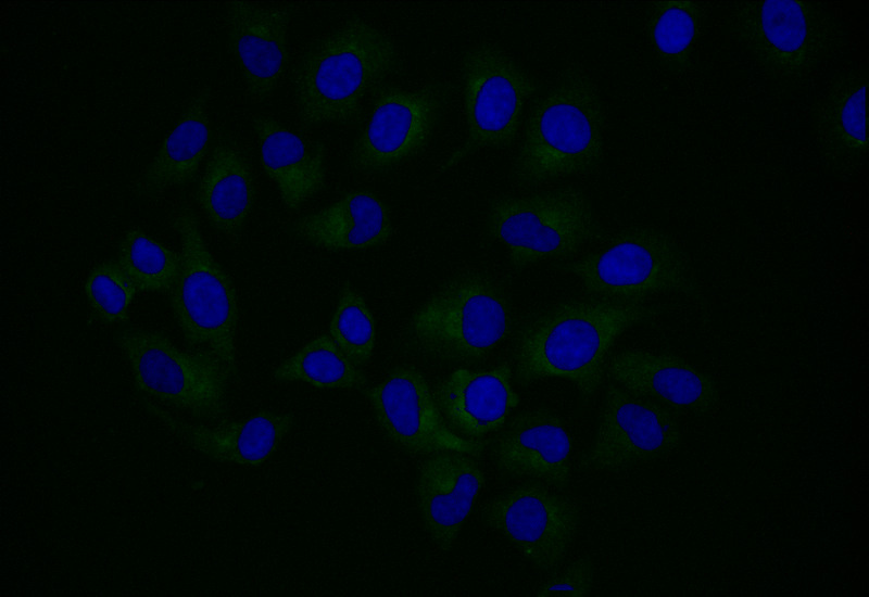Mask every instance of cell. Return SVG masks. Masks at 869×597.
<instances>
[{
  "label": "cell",
  "instance_id": "cell-13",
  "mask_svg": "<svg viewBox=\"0 0 869 597\" xmlns=\"http://www.w3.org/2000/svg\"><path fill=\"white\" fill-rule=\"evenodd\" d=\"M364 394L386 436L410 454L458 452L478 457L489 444L465 439L449 427L429 383L413 366H396Z\"/></svg>",
  "mask_w": 869,
  "mask_h": 597
},
{
  "label": "cell",
  "instance_id": "cell-17",
  "mask_svg": "<svg viewBox=\"0 0 869 597\" xmlns=\"http://www.w3.org/2000/svg\"><path fill=\"white\" fill-rule=\"evenodd\" d=\"M491 454L503 475L529 478L557 490L571 481V436L563 419L546 408L512 416L492 442Z\"/></svg>",
  "mask_w": 869,
  "mask_h": 597
},
{
  "label": "cell",
  "instance_id": "cell-25",
  "mask_svg": "<svg viewBox=\"0 0 869 597\" xmlns=\"http://www.w3.org/2000/svg\"><path fill=\"white\" fill-rule=\"evenodd\" d=\"M196 199L211 226L236 242L255 202V183L243 153L227 142L211 151L198 183Z\"/></svg>",
  "mask_w": 869,
  "mask_h": 597
},
{
  "label": "cell",
  "instance_id": "cell-2",
  "mask_svg": "<svg viewBox=\"0 0 869 597\" xmlns=\"http://www.w3.org/2000/svg\"><path fill=\"white\" fill-rule=\"evenodd\" d=\"M606 115L592 79L568 69L532 106L512 175L534 186L591 173L605 150Z\"/></svg>",
  "mask_w": 869,
  "mask_h": 597
},
{
  "label": "cell",
  "instance_id": "cell-22",
  "mask_svg": "<svg viewBox=\"0 0 869 597\" xmlns=\"http://www.w3.org/2000/svg\"><path fill=\"white\" fill-rule=\"evenodd\" d=\"M252 126L264 173L277 187L285 205L300 208L325 185L322 148L267 116H254Z\"/></svg>",
  "mask_w": 869,
  "mask_h": 597
},
{
  "label": "cell",
  "instance_id": "cell-8",
  "mask_svg": "<svg viewBox=\"0 0 869 597\" xmlns=\"http://www.w3.org/2000/svg\"><path fill=\"white\" fill-rule=\"evenodd\" d=\"M486 231L509 264L524 269L575 256L599 236L600 224L587 194L563 187L493 201Z\"/></svg>",
  "mask_w": 869,
  "mask_h": 597
},
{
  "label": "cell",
  "instance_id": "cell-3",
  "mask_svg": "<svg viewBox=\"0 0 869 597\" xmlns=\"http://www.w3.org/2000/svg\"><path fill=\"white\" fill-rule=\"evenodd\" d=\"M392 39L354 17L326 35L303 56L293 91L301 118L312 125L348 124L369 93L396 67Z\"/></svg>",
  "mask_w": 869,
  "mask_h": 597
},
{
  "label": "cell",
  "instance_id": "cell-24",
  "mask_svg": "<svg viewBox=\"0 0 869 597\" xmlns=\"http://www.w3.org/2000/svg\"><path fill=\"white\" fill-rule=\"evenodd\" d=\"M210 91L203 88L187 103L144 172L135 181L139 195H156L190 182L199 173L211 141Z\"/></svg>",
  "mask_w": 869,
  "mask_h": 597
},
{
  "label": "cell",
  "instance_id": "cell-10",
  "mask_svg": "<svg viewBox=\"0 0 869 597\" xmlns=\"http://www.w3.org/2000/svg\"><path fill=\"white\" fill-rule=\"evenodd\" d=\"M466 138L441 166L444 172L482 149L514 143L529 100L536 92L530 74L503 49L482 42L468 48L461 62Z\"/></svg>",
  "mask_w": 869,
  "mask_h": 597
},
{
  "label": "cell",
  "instance_id": "cell-28",
  "mask_svg": "<svg viewBox=\"0 0 869 597\" xmlns=\"http://www.w3.org/2000/svg\"><path fill=\"white\" fill-rule=\"evenodd\" d=\"M117 262L139 291L168 293L180 269L176 252L138 226L130 227L117 247Z\"/></svg>",
  "mask_w": 869,
  "mask_h": 597
},
{
  "label": "cell",
  "instance_id": "cell-16",
  "mask_svg": "<svg viewBox=\"0 0 869 597\" xmlns=\"http://www.w3.org/2000/svg\"><path fill=\"white\" fill-rule=\"evenodd\" d=\"M139 399L151 416L192 450L214 461L244 467H259L268 460L294 423L292 414L261 410L209 425L188 421L143 396L139 395Z\"/></svg>",
  "mask_w": 869,
  "mask_h": 597
},
{
  "label": "cell",
  "instance_id": "cell-4",
  "mask_svg": "<svg viewBox=\"0 0 869 597\" xmlns=\"http://www.w3.org/2000/svg\"><path fill=\"white\" fill-rule=\"evenodd\" d=\"M723 21L760 71L780 86L806 80L844 46L842 24L816 1H732Z\"/></svg>",
  "mask_w": 869,
  "mask_h": 597
},
{
  "label": "cell",
  "instance_id": "cell-19",
  "mask_svg": "<svg viewBox=\"0 0 869 597\" xmlns=\"http://www.w3.org/2000/svg\"><path fill=\"white\" fill-rule=\"evenodd\" d=\"M458 452L429 455L420 465L415 496L426 532L433 544L450 551L486 486V477L473 458Z\"/></svg>",
  "mask_w": 869,
  "mask_h": 597
},
{
  "label": "cell",
  "instance_id": "cell-27",
  "mask_svg": "<svg viewBox=\"0 0 869 597\" xmlns=\"http://www.w3.org/2000/svg\"><path fill=\"white\" fill-rule=\"evenodd\" d=\"M277 382H304L322 390H362L367 377L336 344L329 334H320L273 371Z\"/></svg>",
  "mask_w": 869,
  "mask_h": 597
},
{
  "label": "cell",
  "instance_id": "cell-9",
  "mask_svg": "<svg viewBox=\"0 0 869 597\" xmlns=\"http://www.w3.org/2000/svg\"><path fill=\"white\" fill-rule=\"evenodd\" d=\"M180 242V269L168 292L174 318L192 346L217 356L232 377L238 373L236 336L238 302L235 287L211 253L198 218L181 205L173 218Z\"/></svg>",
  "mask_w": 869,
  "mask_h": 597
},
{
  "label": "cell",
  "instance_id": "cell-14",
  "mask_svg": "<svg viewBox=\"0 0 869 597\" xmlns=\"http://www.w3.org/2000/svg\"><path fill=\"white\" fill-rule=\"evenodd\" d=\"M443 107L444 94L436 86L382 89L353 142L349 165L360 173H377L413 156L428 143Z\"/></svg>",
  "mask_w": 869,
  "mask_h": 597
},
{
  "label": "cell",
  "instance_id": "cell-20",
  "mask_svg": "<svg viewBox=\"0 0 869 597\" xmlns=\"http://www.w3.org/2000/svg\"><path fill=\"white\" fill-rule=\"evenodd\" d=\"M513 368L502 363L488 369L457 368L436 386V403L449 427L469 440L499 432L519 406Z\"/></svg>",
  "mask_w": 869,
  "mask_h": 597
},
{
  "label": "cell",
  "instance_id": "cell-30",
  "mask_svg": "<svg viewBox=\"0 0 869 597\" xmlns=\"http://www.w3.org/2000/svg\"><path fill=\"white\" fill-rule=\"evenodd\" d=\"M138 291L117 259H105L97 264L84 283L88 307L101 323L109 327L128 320Z\"/></svg>",
  "mask_w": 869,
  "mask_h": 597
},
{
  "label": "cell",
  "instance_id": "cell-31",
  "mask_svg": "<svg viewBox=\"0 0 869 597\" xmlns=\"http://www.w3.org/2000/svg\"><path fill=\"white\" fill-rule=\"evenodd\" d=\"M595 568L592 559L582 555L559 570L533 592L538 597H585L592 592Z\"/></svg>",
  "mask_w": 869,
  "mask_h": 597
},
{
  "label": "cell",
  "instance_id": "cell-11",
  "mask_svg": "<svg viewBox=\"0 0 869 597\" xmlns=\"http://www.w3.org/2000/svg\"><path fill=\"white\" fill-rule=\"evenodd\" d=\"M482 522L504 537L534 568L558 569L578 532V506L552 486L530 481L488 500Z\"/></svg>",
  "mask_w": 869,
  "mask_h": 597
},
{
  "label": "cell",
  "instance_id": "cell-6",
  "mask_svg": "<svg viewBox=\"0 0 869 597\" xmlns=\"http://www.w3.org/2000/svg\"><path fill=\"white\" fill-rule=\"evenodd\" d=\"M513 316L498 282L466 272L444 283L413 314L408 333L421 353L446 363L487 359L508 338Z\"/></svg>",
  "mask_w": 869,
  "mask_h": 597
},
{
  "label": "cell",
  "instance_id": "cell-23",
  "mask_svg": "<svg viewBox=\"0 0 869 597\" xmlns=\"http://www.w3.org/2000/svg\"><path fill=\"white\" fill-rule=\"evenodd\" d=\"M293 233L326 250H365L385 244L393 226L388 206L374 192L355 190L301 217Z\"/></svg>",
  "mask_w": 869,
  "mask_h": 597
},
{
  "label": "cell",
  "instance_id": "cell-5",
  "mask_svg": "<svg viewBox=\"0 0 869 597\" xmlns=\"http://www.w3.org/2000/svg\"><path fill=\"white\" fill-rule=\"evenodd\" d=\"M566 269L601 300L645 304L658 295L676 294L705 302L689 255L670 233L651 226L618 232Z\"/></svg>",
  "mask_w": 869,
  "mask_h": 597
},
{
  "label": "cell",
  "instance_id": "cell-26",
  "mask_svg": "<svg viewBox=\"0 0 869 597\" xmlns=\"http://www.w3.org/2000/svg\"><path fill=\"white\" fill-rule=\"evenodd\" d=\"M704 18L703 5L693 0H662L648 3L645 29L653 51L663 66L685 73L692 61Z\"/></svg>",
  "mask_w": 869,
  "mask_h": 597
},
{
  "label": "cell",
  "instance_id": "cell-15",
  "mask_svg": "<svg viewBox=\"0 0 869 597\" xmlns=\"http://www.w3.org/2000/svg\"><path fill=\"white\" fill-rule=\"evenodd\" d=\"M294 11L293 4L225 3L228 47L255 103L273 96L285 76Z\"/></svg>",
  "mask_w": 869,
  "mask_h": 597
},
{
  "label": "cell",
  "instance_id": "cell-7",
  "mask_svg": "<svg viewBox=\"0 0 869 597\" xmlns=\"http://www.w3.org/2000/svg\"><path fill=\"white\" fill-rule=\"evenodd\" d=\"M114 343L140 396L197 420L217 422L226 416L232 376L213 353L185 351L165 334L138 327L118 330Z\"/></svg>",
  "mask_w": 869,
  "mask_h": 597
},
{
  "label": "cell",
  "instance_id": "cell-29",
  "mask_svg": "<svg viewBox=\"0 0 869 597\" xmlns=\"http://www.w3.org/2000/svg\"><path fill=\"white\" fill-rule=\"evenodd\" d=\"M329 335L357 367L365 366L373 357L376 344L374 316L364 297L350 285L340 293Z\"/></svg>",
  "mask_w": 869,
  "mask_h": 597
},
{
  "label": "cell",
  "instance_id": "cell-1",
  "mask_svg": "<svg viewBox=\"0 0 869 597\" xmlns=\"http://www.w3.org/2000/svg\"><path fill=\"white\" fill-rule=\"evenodd\" d=\"M660 312L659 306L646 303L601 298L555 305L518 331L513 351L514 378L521 385L563 379L590 397L603 383L608 353L616 340Z\"/></svg>",
  "mask_w": 869,
  "mask_h": 597
},
{
  "label": "cell",
  "instance_id": "cell-18",
  "mask_svg": "<svg viewBox=\"0 0 869 597\" xmlns=\"http://www.w3.org/2000/svg\"><path fill=\"white\" fill-rule=\"evenodd\" d=\"M606 376L637 395L676 412L706 416L715 411L720 392L715 379L680 356L645 350H625L606 364Z\"/></svg>",
  "mask_w": 869,
  "mask_h": 597
},
{
  "label": "cell",
  "instance_id": "cell-12",
  "mask_svg": "<svg viewBox=\"0 0 869 597\" xmlns=\"http://www.w3.org/2000/svg\"><path fill=\"white\" fill-rule=\"evenodd\" d=\"M675 410L609 382L594 437L581 466L593 471H620L663 458L682 443Z\"/></svg>",
  "mask_w": 869,
  "mask_h": 597
},
{
  "label": "cell",
  "instance_id": "cell-21",
  "mask_svg": "<svg viewBox=\"0 0 869 597\" xmlns=\"http://www.w3.org/2000/svg\"><path fill=\"white\" fill-rule=\"evenodd\" d=\"M867 67L836 74L811 109V126L819 154L835 173H851L868 156Z\"/></svg>",
  "mask_w": 869,
  "mask_h": 597
}]
</instances>
